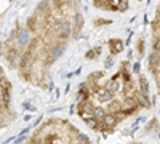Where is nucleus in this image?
<instances>
[{
	"instance_id": "obj_1",
	"label": "nucleus",
	"mask_w": 160,
	"mask_h": 144,
	"mask_svg": "<svg viewBox=\"0 0 160 144\" xmlns=\"http://www.w3.org/2000/svg\"><path fill=\"white\" fill-rule=\"evenodd\" d=\"M102 127L104 128H112L115 123H117V120H115V117H114V114H106L104 117H102Z\"/></svg>"
},
{
	"instance_id": "obj_2",
	"label": "nucleus",
	"mask_w": 160,
	"mask_h": 144,
	"mask_svg": "<svg viewBox=\"0 0 160 144\" xmlns=\"http://www.w3.org/2000/svg\"><path fill=\"white\" fill-rule=\"evenodd\" d=\"M18 42H19V45H22V47H26L29 43V31L28 29H21L19 31V34H18Z\"/></svg>"
},
{
	"instance_id": "obj_3",
	"label": "nucleus",
	"mask_w": 160,
	"mask_h": 144,
	"mask_svg": "<svg viewBox=\"0 0 160 144\" xmlns=\"http://www.w3.org/2000/svg\"><path fill=\"white\" fill-rule=\"evenodd\" d=\"M77 141L80 144H90V138L87 135H83V133H78V132H77Z\"/></svg>"
},
{
	"instance_id": "obj_4",
	"label": "nucleus",
	"mask_w": 160,
	"mask_h": 144,
	"mask_svg": "<svg viewBox=\"0 0 160 144\" xmlns=\"http://www.w3.org/2000/svg\"><path fill=\"white\" fill-rule=\"evenodd\" d=\"M85 122H87V125H88L90 128H95V130H96V128H99V122H98L96 119H93V117H90V119H87Z\"/></svg>"
},
{
	"instance_id": "obj_5",
	"label": "nucleus",
	"mask_w": 160,
	"mask_h": 144,
	"mask_svg": "<svg viewBox=\"0 0 160 144\" xmlns=\"http://www.w3.org/2000/svg\"><path fill=\"white\" fill-rule=\"evenodd\" d=\"M24 107H26V109H29V111H32V109H34V107L31 106V104H29V102H24Z\"/></svg>"
}]
</instances>
